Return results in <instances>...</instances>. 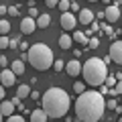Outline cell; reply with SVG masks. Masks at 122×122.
<instances>
[{"label":"cell","instance_id":"1","mask_svg":"<svg viewBox=\"0 0 122 122\" xmlns=\"http://www.w3.org/2000/svg\"><path fill=\"white\" fill-rule=\"evenodd\" d=\"M106 112V98L100 92L90 90L77 94L75 100V116L81 122H98Z\"/></svg>","mask_w":122,"mask_h":122},{"label":"cell","instance_id":"2","mask_svg":"<svg viewBox=\"0 0 122 122\" xmlns=\"http://www.w3.org/2000/svg\"><path fill=\"white\" fill-rule=\"evenodd\" d=\"M71 106L69 94L61 87H49L41 96V108L47 112L49 118H63Z\"/></svg>","mask_w":122,"mask_h":122},{"label":"cell","instance_id":"3","mask_svg":"<svg viewBox=\"0 0 122 122\" xmlns=\"http://www.w3.org/2000/svg\"><path fill=\"white\" fill-rule=\"evenodd\" d=\"M26 59H29V63L35 69H39V71H47V69H51V65H53V51H51V47L49 45H45V43H35L33 47H29L26 49Z\"/></svg>","mask_w":122,"mask_h":122},{"label":"cell","instance_id":"4","mask_svg":"<svg viewBox=\"0 0 122 122\" xmlns=\"http://www.w3.org/2000/svg\"><path fill=\"white\" fill-rule=\"evenodd\" d=\"M81 73L87 86H102L106 75H108V65L100 57H90L81 65Z\"/></svg>","mask_w":122,"mask_h":122},{"label":"cell","instance_id":"5","mask_svg":"<svg viewBox=\"0 0 122 122\" xmlns=\"http://www.w3.org/2000/svg\"><path fill=\"white\" fill-rule=\"evenodd\" d=\"M61 29L63 30H73L77 26V16H75L71 10H65V12H61Z\"/></svg>","mask_w":122,"mask_h":122},{"label":"cell","instance_id":"6","mask_svg":"<svg viewBox=\"0 0 122 122\" xmlns=\"http://www.w3.org/2000/svg\"><path fill=\"white\" fill-rule=\"evenodd\" d=\"M110 59L118 65H122V41H114L110 45Z\"/></svg>","mask_w":122,"mask_h":122},{"label":"cell","instance_id":"7","mask_svg":"<svg viewBox=\"0 0 122 122\" xmlns=\"http://www.w3.org/2000/svg\"><path fill=\"white\" fill-rule=\"evenodd\" d=\"M0 83L4 87H10L16 83V73H14L12 69H2L0 71Z\"/></svg>","mask_w":122,"mask_h":122},{"label":"cell","instance_id":"8","mask_svg":"<svg viewBox=\"0 0 122 122\" xmlns=\"http://www.w3.org/2000/svg\"><path fill=\"white\" fill-rule=\"evenodd\" d=\"M104 18L112 25V22H116L118 18H120V6L118 4H110V6H106V10H104Z\"/></svg>","mask_w":122,"mask_h":122},{"label":"cell","instance_id":"9","mask_svg":"<svg viewBox=\"0 0 122 122\" xmlns=\"http://www.w3.org/2000/svg\"><path fill=\"white\" fill-rule=\"evenodd\" d=\"M35 29H37V20H35L33 16H25V18L20 20V30L25 33V35H30Z\"/></svg>","mask_w":122,"mask_h":122},{"label":"cell","instance_id":"10","mask_svg":"<svg viewBox=\"0 0 122 122\" xmlns=\"http://www.w3.org/2000/svg\"><path fill=\"white\" fill-rule=\"evenodd\" d=\"M65 69H67V75L77 77V75L81 73V63H79V59H77V57H75V59H71L69 63L65 65Z\"/></svg>","mask_w":122,"mask_h":122},{"label":"cell","instance_id":"11","mask_svg":"<svg viewBox=\"0 0 122 122\" xmlns=\"http://www.w3.org/2000/svg\"><path fill=\"white\" fill-rule=\"evenodd\" d=\"M94 18H96V16H94V12H92V10L90 8H79V12H77V22H81V25H92V20H94Z\"/></svg>","mask_w":122,"mask_h":122},{"label":"cell","instance_id":"12","mask_svg":"<svg viewBox=\"0 0 122 122\" xmlns=\"http://www.w3.org/2000/svg\"><path fill=\"white\" fill-rule=\"evenodd\" d=\"M30 120L33 122H45V120H49V116H47V112L43 108H39V110H33L30 112Z\"/></svg>","mask_w":122,"mask_h":122},{"label":"cell","instance_id":"13","mask_svg":"<svg viewBox=\"0 0 122 122\" xmlns=\"http://www.w3.org/2000/svg\"><path fill=\"white\" fill-rule=\"evenodd\" d=\"M0 112L4 114V116H10V114L14 112V102H4V100H0Z\"/></svg>","mask_w":122,"mask_h":122},{"label":"cell","instance_id":"14","mask_svg":"<svg viewBox=\"0 0 122 122\" xmlns=\"http://www.w3.org/2000/svg\"><path fill=\"white\" fill-rule=\"evenodd\" d=\"M71 39H73L75 43H79V45H87L90 37H87L86 33H81V30H75V29H73V35H71Z\"/></svg>","mask_w":122,"mask_h":122},{"label":"cell","instance_id":"15","mask_svg":"<svg viewBox=\"0 0 122 122\" xmlns=\"http://www.w3.org/2000/svg\"><path fill=\"white\" fill-rule=\"evenodd\" d=\"M10 69H12L16 75H22L25 73V61L22 59H14L12 63H10Z\"/></svg>","mask_w":122,"mask_h":122},{"label":"cell","instance_id":"16","mask_svg":"<svg viewBox=\"0 0 122 122\" xmlns=\"http://www.w3.org/2000/svg\"><path fill=\"white\" fill-rule=\"evenodd\" d=\"M35 20H37V26H39V29H47V26L51 25V16H49V14H39Z\"/></svg>","mask_w":122,"mask_h":122},{"label":"cell","instance_id":"17","mask_svg":"<svg viewBox=\"0 0 122 122\" xmlns=\"http://www.w3.org/2000/svg\"><path fill=\"white\" fill-rule=\"evenodd\" d=\"M71 45H73V39H71L67 33H63V35L59 37V47H61V49H69Z\"/></svg>","mask_w":122,"mask_h":122},{"label":"cell","instance_id":"18","mask_svg":"<svg viewBox=\"0 0 122 122\" xmlns=\"http://www.w3.org/2000/svg\"><path fill=\"white\" fill-rule=\"evenodd\" d=\"M29 94H30V87L26 86V83H20V86L16 87V96L20 98V100L22 98H29Z\"/></svg>","mask_w":122,"mask_h":122},{"label":"cell","instance_id":"19","mask_svg":"<svg viewBox=\"0 0 122 122\" xmlns=\"http://www.w3.org/2000/svg\"><path fill=\"white\" fill-rule=\"evenodd\" d=\"M8 33H10V22L0 18V35H8Z\"/></svg>","mask_w":122,"mask_h":122},{"label":"cell","instance_id":"20","mask_svg":"<svg viewBox=\"0 0 122 122\" xmlns=\"http://www.w3.org/2000/svg\"><path fill=\"white\" fill-rule=\"evenodd\" d=\"M69 6H71V0H59V2H57V8H59L61 12L69 10Z\"/></svg>","mask_w":122,"mask_h":122},{"label":"cell","instance_id":"21","mask_svg":"<svg viewBox=\"0 0 122 122\" xmlns=\"http://www.w3.org/2000/svg\"><path fill=\"white\" fill-rule=\"evenodd\" d=\"M63 67H65V63L61 59H55L53 61V65H51V69H55V71H63Z\"/></svg>","mask_w":122,"mask_h":122},{"label":"cell","instance_id":"22","mask_svg":"<svg viewBox=\"0 0 122 122\" xmlns=\"http://www.w3.org/2000/svg\"><path fill=\"white\" fill-rule=\"evenodd\" d=\"M102 30H104V33L110 37V39H114V37H116V33H114V29H112L110 25H102Z\"/></svg>","mask_w":122,"mask_h":122},{"label":"cell","instance_id":"23","mask_svg":"<svg viewBox=\"0 0 122 122\" xmlns=\"http://www.w3.org/2000/svg\"><path fill=\"white\" fill-rule=\"evenodd\" d=\"M73 92H75V94L86 92V83H83V81H75V83H73Z\"/></svg>","mask_w":122,"mask_h":122},{"label":"cell","instance_id":"24","mask_svg":"<svg viewBox=\"0 0 122 122\" xmlns=\"http://www.w3.org/2000/svg\"><path fill=\"white\" fill-rule=\"evenodd\" d=\"M6 120H8V122H25V118H22L20 116V114H10V116H6Z\"/></svg>","mask_w":122,"mask_h":122},{"label":"cell","instance_id":"25","mask_svg":"<svg viewBox=\"0 0 122 122\" xmlns=\"http://www.w3.org/2000/svg\"><path fill=\"white\" fill-rule=\"evenodd\" d=\"M104 86L114 87V86H116V77H114V75H106V79H104Z\"/></svg>","mask_w":122,"mask_h":122},{"label":"cell","instance_id":"26","mask_svg":"<svg viewBox=\"0 0 122 122\" xmlns=\"http://www.w3.org/2000/svg\"><path fill=\"white\" fill-rule=\"evenodd\" d=\"M87 47H92V49H96V47H100V41H98V37H92V39L87 41Z\"/></svg>","mask_w":122,"mask_h":122},{"label":"cell","instance_id":"27","mask_svg":"<svg viewBox=\"0 0 122 122\" xmlns=\"http://www.w3.org/2000/svg\"><path fill=\"white\" fill-rule=\"evenodd\" d=\"M8 37H4V35H0V49H6V47H8Z\"/></svg>","mask_w":122,"mask_h":122},{"label":"cell","instance_id":"28","mask_svg":"<svg viewBox=\"0 0 122 122\" xmlns=\"http://www.w3.org/2000/svg\"><path fill=\"white\" fill-rule=\"evenodd\" d=\"M116 100H114V98H112V100H106V108H108V110H116Z\"/></svg>","mask_w":122,"mask_h":122},{"label":"cell","instance_id":"29","mask_svg":"<svg viewBox=\"0 0 122 122\" xmlns=\"http://www.w3.org/2000/svg\"><path fill=\"white\" fill-rule=\"evenodd\" d=\"M29 16H33V18H37V16H39V10H37L33 4H30V8H29Z\"/></svg>","mask_w":122,"mask_h":122},{"label":"cell","instance_id":"30","mask_svg":"<svg viewBox=\"0 0 122 122\" xmlns=\"http://www.w3.org/2000/svg\"><path fill=\"white\" fill-rule=\"evenodd\" d=\"M8 14L10 16H16L18 14V6H8Z\"/></svg>","mask_w":122,"mask_h":122},{"label":"cell","instance_id":"31","mask_svg":"<svg viewBox=\"0 0 122 122\" xmlns=\"http://www.w3.org/2000/svg\"><path fill=\"white\" fill-rule=\"evenodd\" d=\"M69 10H71V12H79V4H77V0H75V2H71Z\"/></svg>","mask_w":122,"mask_h":122},{"label":"cell","instance_id":"32","mask_svg":"<svg viewBox=\"0 0 122 122\" xmlns=\"http://www.w3.org/2000/svg\"><path fill=\"white\" fill-rule=\"evenodd\" d=\"M57 2H59V0H45V4H47L49 8H55V6H57Z\"/></svg>","mask_w":122,"mask_h":122},{"label":"cell","instance_id":"33","mask_svg":"<svg viewBox=\"0 0 122 122\" xmlns=\"http://www.w3.org/2000/svg\"><path fill=\"white\" fill-rule=\"evenodd\" d=\"M0 67H8V59L4 55H0Z\"/></svg>","mask_w":122,"mask_h":122},{"label":"cell","instance_id":"34","mask_svg":"<svg viewBox=\"0 0 122 122\" xmlns=\"http://www.w3.org/2000/svg\"><path fill=\"white\" fill-rule=\"evenodd\" d=\"M8 47H10V49H16V47H18V41H16V39H10V41H8Z\"/></svg>","mask_w":122,"mask_h":122},{"label":"cell","instance_id":"35","mask_svg":"<svg viewBox=\"0 0 122 122\" xmlns=\"http://www.w3.org/2000/svg\"><path fill=\"white\" fill-rule=\"evenodd\" d=\"M4 96H6V87L0 83V100H4Z\"/></svg>","mask_w":122,"mask_h":122},{"label":"cell","instance_id":"36","mask_svg":"<svg viewBox=\"0 0 122 122\" xmlns=\"http://www.w3.org/2000/svg\"><path fill=\"white\" fill-rule=\"evenodd\" d=\"M29 96H30V98H33V100H41V94H37V92H30Z\"/></svg>","mask_w":122,"mask_h":122},{"label":"cell","instance_id":"37","mask_svg":"<svg viewBox=\"0 0 122 122\" xmlns=\"http://www.w3.org/2000/svg\"><path fill=\"white\" fill-rule=\"evenodd\" d=\"M2 14H8V8H6L4 4H0V16H2Z\"/></svg>","mask_w":122,"mask_h":122},{"label":"cell","instance_id":"38","mask_svg":"<svg viewBox=\"0 0 122 122\" xmlns=\"http://www.w3.org/2000/svg\"><path fill=\"white\" fill-rule=\"evenodd\" d=\"M2 118H4V114H2V112H0V120H2Z\"/></svg>","mask_w":122,"mask_h":122},{"label":"cell","instance_id":"39","mask_svg":"<svg viewBox=\"0 0 122 122\" xmlns=\"http://www.w3.org/2000/svg\"><path fill=\"white\" fill-rule=\"evenodd\" d=\"M116 4H122V0H116Z\"/></svg>","mask_w":122,"mask_h":122},{"label":"cell","instance_id":"40","mask_svg":"<svg viewBox=\"0 0 122 122\" xmlns=\"http://www.w3.org/2000/svg\"><path fill=\"white\" fill-rule=\"evenodd\" d=\"M90 2H98V0H90Z\"/></svg>","mask_w":122,"mask_h":122},{"label":"cell","instance_id":"41","mask_svg":"<svg viewBox=\"0 0 122 122\" xmlns=\"http://www.w3.org/2000/svg\"><path fill=\"white\" fill-rule=\"evenodd\" d=\"M118 120H120V122H122V116H120V118H118Z\"/></svg>","mask_w":122,"mask_h":122},{"label":"cell","instance_id":"42","mask_svg":"<svg viewBox=\"0 0 122 122\" xmlns=\"http://www.w3.org/2000/svg\"><path fill=\"white\" fill-rule=\"evenodd\" d=\"M71 2H75V0H71Z\"/></svg>","mask_w":122,"mask_h":122},{"label":"cell","instance_id":"43","mask_svg":"<svg viewBox=\"0 0 122 122\" xmlns=\"http://www.w3.org/2000/svg\"><path fill=\"white\" fill-rule=\"evenodd\" d=\"M0 71H2V69H0Z\"/></svg>","mask_w":122,"mask_h":122}]
</instances>
